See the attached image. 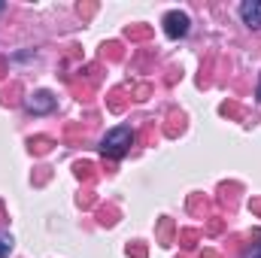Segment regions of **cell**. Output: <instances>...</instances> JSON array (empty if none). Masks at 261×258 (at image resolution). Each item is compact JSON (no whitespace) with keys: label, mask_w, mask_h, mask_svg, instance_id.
Instances as JSON below:
<instances>
[{"label":"cell","mask_w":261,"mask_h":258,"mask_svg":"<svg viewBox=\"0 0 261 258\" xmlns=\"http://www.w3.org/2000/svg\"><path fill=\"white\" fill-rule=\"evenodd\" d=\"M130 146H134V131L125 128V125L113 128L103 140H100V152H103L107 158H113V161H119L122 155H128Z\"/></svg>","instance_id":"obj_1"},{"label":"cell","mask_w":261,"mask_h":258,"mask_svg":"<svg viewBox=\"0 0 261 258\" xmlns=\"http://www.w3.org/2000/svg\"><path fill=\"white\" fill-rule=\"evenodd\" d=\"M189 24H192V18H189L186 12H179V9H173V12L164 15V34H167L170 40L186 37V34H189Z\"/></svg>","instance_id":"obj_2"},{"label":"cell","mask_w":261,"mask_h":258,"mask_svg":"<svg viewBox=\"0 0 261 258\" xmlns=\"http://www.w3.org/2000/svg\"><path fill=\"white\" fill-rule=\"evenodd\" d=\"M24 107H28L34 116L52 113V110H55V94H52V91H34V94L24 97Z\"/></svg>","instance_id":"obj_3"},{"label":"cell","mask_w":261,"mask_h":258,"mask_svg":"<svg viewBox=\"0 0 261 258\" xmlns=\"http://www.w3.org/2000/svg\"><path fill=\"white\" fill-rule=\"evenodd\" d=\"M240 18L246 21V28L261 31V0H243L240 3Z\"/></svg>","instance_id":"obj_4"},{"label":"cell","mask_w":261,"mask_h":258,"mask_svg":"<svg viewBox=\"0 0 261 258\" xmlns=\"http://www.w3.org/2000/svg\"><path fill=\"white\" fill-rule=\"evenodd\" d=\"M12 246H15V240H12V234H6V231H0V258H9V255H12Z\"/></svg>","instance_id":"obj_5"},{"label":"cell","mask_w":261,"mask_h":258,"mask_svg":"<svg viewBox=\"0 0 261 258\" xmlns=\"http://www.w3.org/2000/svg\"><path fill=\"white\" fill-rule=\"evenodd\" d=\"M252 258H261V243H255V246H252Z\"/></svg>","instance_id":"obj_6"},{"label":"cell","mask_w":261,"mask_h":258,"mask_svg":"<svg viewBox=\"0 0 261 258\" xmlns=\"http://www.w3.org/2000/svg\"><path fill=\"white\" fill-rule=\"evenodd\" d=\"M258 100H261V85H258Z\"/></svg>","instance_id":"obj_7"},{"label":"cell","mask_w":261,"mask_h":258,"mask_svg":"<svg viewBox=\"0 0 261 258\" xmlns=\"http://www.w3.org/2000/svg\"><path fill=\"white\" fill-rule=\"evenodd\" d=\"M0 12H3V0H0Z\"/></svg>","instance_id":"obj_8"}]
</instances>
